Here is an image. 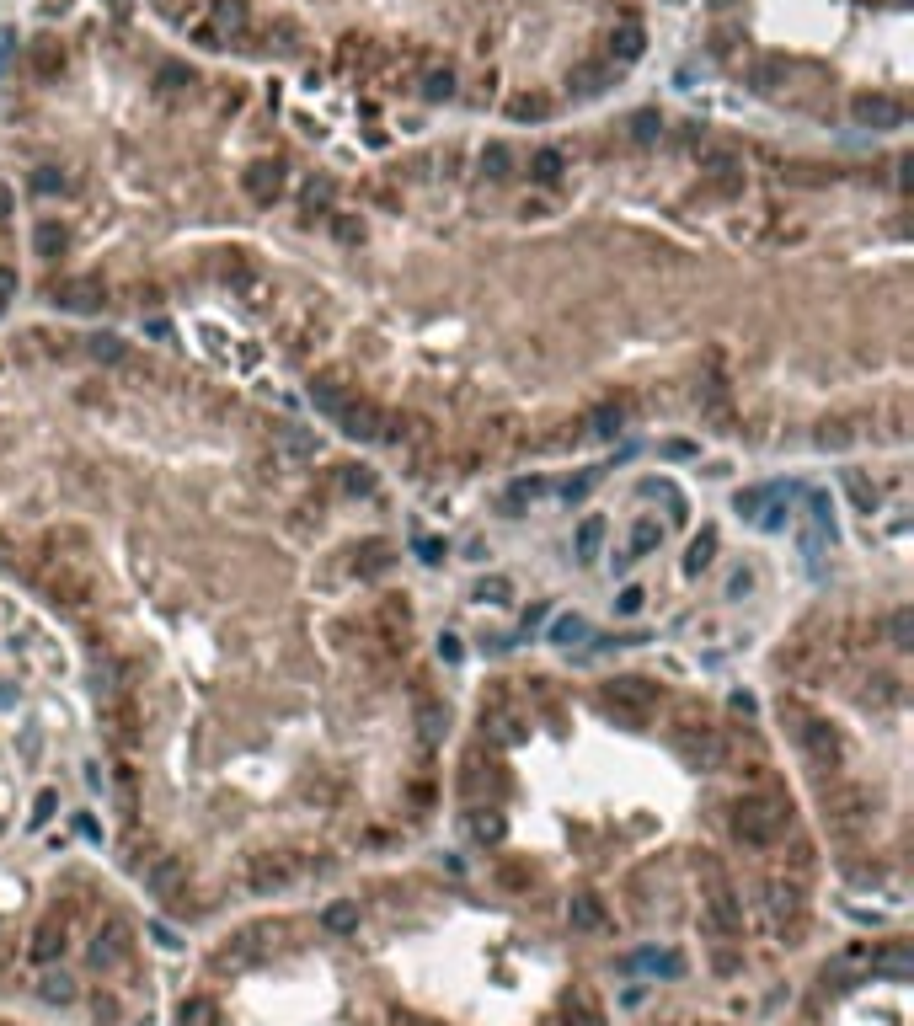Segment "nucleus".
<instances>
[{
	"mask_svg": "<svg viewBox=\"0 0 914 1026\" xmlns=\"http://www.w3.org/2000/svg\"><path fill=\"white\" fill-rule=\"evenodd\" d=\"M59 952H65V936H59L54 925H43V930H38V946H33V957H38V962H54Z\"/></svg>",
	"mask_w": 914,
	"mask_h": 1026,
	"instance_id": "c03bdc74",
	"label": "nucleus"
},
{
	"mask_svg": "<svg viewBox=\"0 0 914 1026\" xmlns=\"http://www.w3.org/2000/svg\"><path fill=\"white\" fill-rule=\"evenodd\" d=\"M385 567H391V546H380V540H375V546L364 551V562H359V572H364V578H380Z\"/></svg>",
	"mask_w": 914,
	"mask_h": 1026,
	"instance_id": "de8ad7c7",
	"label": "nucleus"
},
{
	"mask_svg": "<svg viewBox=\"0 0 914 1026\" xmlns=\"http://www.w3.org/2000/svg\"><path fill=\"white\" fill-rule=\"evenodd\" d=\"M610 81H615V65H583L578 75H572V91H578V97H599Z\"/></svg>",
	"mask_w": 914,
	"mask_h": 1026,
	"instance_id": "7c9ffc66",
	"label": "nucleus"
},
{
	"mask_svg": "<svg viewBox=\"0 0 914 1026\" xmlns=\"http://www.w3.org/2000/svg\"><path fill=\"white\" fill-rule=\"evenodd\" d=\"M471 834L482 839V845H498V839H503V818L492 813V807H476V813H471Z\"/></svg>",
	"mask_w": 914,
	"mask_h": 1026,
	"instance_id": "e433bc0d",
	"label": "nucleus"
},
{
	"mask_svg": "<svg viewBox=\"0 0 914 1026\" xmlns=\"http://www.w3.org/2000/svg\"><path fill=\"white\" fill-rule=\"evenodd\" d=\"M417 556H423L428 567H439V562H444V546H439V540H428V535H423V540H417Z\"/></svg>",
	"mask_w": 914,
	"mask_h": 1026,
	"instance_id": "5fc2aeb1",
	"label": "nucleus"
},
{
	"mask_svg": "<svg viewBox=\"0 0 914 1026\" xmlns=\"http://www.w3.org/2000/svg\"><path fill=\"white\" fill-rule=\"evenodd\" d=\"M54 305H65V310H97L102 305V284L97 278H65V284L54 289Z\"/></svg>",
	"mask_w": 914,
	"mask_h": 1026,
	"instance_id": "ddd939ff",
	"label": "nucleus"
},
{
	"mask_svg": "<svg viewBox=\"0 0 914 1026\" xmlns=\"http://www.w3.org/2000/svg\"><path fill=\"white\" fill-rule=\"evenodd\" d=\"M54 807H59V797H54V791H43V797L33 802V823H49V818H54Z\"/></svg>",
	"mask_w": 914,
	"mask_h": 1026,
	"instance_id": "864d4df0",
	"label": "nucleus"
},
{
	"mask_svg": "<svg viewBox=\"0 0 914 1026\" xmlns=\"http://www.w3.org/2000/svg\"><path fill=\"white\" fill-rule=\"evenodd\" d=\"M91 968L97 973H118L123 962H129V930H123L118 920H107L102 930H97V941H91Z\"/></svg>",
	"mask_w": 914,
	"mask_h": 1026,
	"instance_id": "6e6552de",
	"label": "nucleus"
},
{
	"mask_svg": "<svg viewBox=\"0 0 914 1026\" xmlns=\"http://www.w3.org/2000/svg\"><path fill=\"white\" fill-rule=\"evenodd\" d=\"M508 113H514V118H546V102H540V97H514V102H508Z\"/></svg>",
	"mask_w": 914,
	"mask_h": 1026,
	"instance_id": "3c124183",
	"label": "nucleus"
},
{
	"mask_svg": "<svg viewBox=\"0 0 914 1026\" xmlns=\"http://www.w3.org/2000/svg\"><path fill=\"white\" fill-rule=\"evenodd\" d=\"M642 604H647V588H642V583H626L621 594H615V615H642Z\"/></svg>",
	"mask_w": 914,
	"mask_h": 1026,
	"instance_id": "37998d69",
	"label": "nucleus"
},
{
	"mask_svg": "<svg viewBox=\"0 0 914 1026\" xmlns=\"http://www.w3.org/2000/svg\"><path fill=\"white\" fill-rule=\"evenodd\" d=\"M417 727H423V743H439V733H444V706L428 701V695H417Z\"/></svg>",
	"mask_w": 914,
	"mask_h": 1026,
	"instance_id": "f704fd0d",
	"label": "nucleus"
},
{
	"mask_svg": "<svg viewBox=\"0 0 914 1026\" xmlns=\"http://www.w3.org/2000/svg\"><path fill=\"white\" fill-rule=\"evenodd\" d=\"M482 171L492 182H508V177H514V150H508L503 139H492V145L482 150Z\"/></svg>",
	"mask_w": 914,
	"mask_h": 1026,
	"instance_id": "c85d7f7f",
	"label": "nucleus"
},
{
	"mask_svg": "<svg viewBox=\"0 0 914 1026\" xmlns=\"http://www.w3.org/2000/svg\"><path fill=\"white\" fill-rule=\"evenodd\" d=\"M294 877H300V861H294V855H252V866H246V888L262 893V898L294 888Z\"/></svg>",
	"mask_w": 914,
	"mask_h": 1026,
	"instance_id": "423d86ee",
	"label": "nucleus"
},
{
	"mask_svg": "<svg viewBox=\"0 0 914 1026\" xmlns=\"http://www.w3.org/2000/svg\"><path fill=\"white\" fill-rule=\"evenodd\" d=\"M11 294H17V268H0V305H6Z\"/></svg>",
	"mask_w": 914,
	"mask_h": 1026,
	"instance_id": "13d9d810",
	"label": "nucleus"
},
{
	"mask_svg": "<svg viewBox=\"0 0 914 1026\" xmlns=\"http://www.w3.org/2000/svg\"><path fill=\"white\" fill-rule=\"evenodd\" d=\"M540 492H546V481H540V476H530V481H514V487H508V508H519L524 497H540Z\"/></svg>",
	"mask_w": 914,
	"mask_h": 1026,
	"instance_id": "8fccbe9b",
	"label": "nucleus"
},
{
	"mask_svg": "<svg viewBox=\"0 0 914 1026\" xmlns=\"http://www.w3.org/2000/svg\"><path fill=\"white\" fill-rule=\"evenodd\" d=\"M439 658H444V663H460V642H455V636H439Z\"/></svg>",
	"mask_w": 914,
	"mask_h": 1026,
	"instance_id": "052dcab7",
	"label": "nucleus"
},
{
	"mask_svg": "<svg viewBox=\"0 0 914 1026\" xmlns=\"http://www.w3.org/2000/svg\"><path fill=\"white\" fill-rule=\"evenodd\" d=\"M845 497H850V503H856L861 513H877V503H882V492H877L861 471H845Z\"/></svg>",
	"mask_w": 914,
	"mask_h": 1026,
	"instance_id": "473e14b6",
	"label": "nucleus"
},
{
	"mask_svg": "<svg viewBox=\"0 0 914 1026\" xmlns=\"http://www.w3.org/2000/svg\"><path fill=\"white\" fill-rule=\"evenodd\" d=\"M658 546H663V524H658V519H647V513H642V519L631 524V540H626V551L615 556V567H637L642 556H653Z\"/></svg>",
	"mask_w": 914,
	"mask_h": 1026,
	"instance_id": "9d476101",
	"label": "nucleus"
},
{
	"mask_svg": "<svg viewBox=\"0 0 914 1026\" xmlns=\"http://www.w3.org/2000/svg\"><path fill=\"white\" fill-rule=\"evenodd\" d=\"M332 423H337V428H343V433H348V439H364V444H369V439H380V428H385V417H380V407H375V401H359V396H353V401H348V407H343V412H337V417H332Z\"/></svg>",
	"mask_w": 914,
	"mask_h": 1026,
	"instance_id": "1a4fd4ad",
	"label": "nucleus"
},
{
	"mask_svg": "<svg viewBox=\"0 0 914 1026\" xmlns=\"http://www.w3.org/2000/svg\"><path fill=\"white\" fill-rule=\"evenodd\" d=\"M321 930L327 936H359V898H332L321 909Z\"/></svg>",
	"mask_w": 914,
	"mask_h": 1026,
	"instance_id": "dca6fc26",
	"label": "nucleus"
},
{
	"mask_svg": "<svg viewBox=\"0 0 914 1026\" xmlns=\"http://www.w3.org/2000/svg\"><path fill=\"white\" fill-rule=\"evenodd\" d=\"M150 936H156V946H166V952H177V946H182L172 925H150Z\"/></svg>",
	"mask_w": 914,
	"mask_h": 1026,
	"instance_id": "4d7b16f0",
	"label": "nucleus"
},
{
	"mask_svg": "<svg viewBox=\"0 0 914 1026\" xmlns=\"http://www.w3.org/2000/svg\"><path fill=\"white\" fill-rule=\"evenodd\" d=\"M86 353H91L97 364H123V359H129V342L113 337V332H97V337L86 342Z\"/></svg>",
	"mask_w": 914,
	"mask_h": 1026,
	"instance_id": "2f4dec72",
	"label": "nucleus"
},
{
	"mask_svg": "<svg viewBox=\"0 0 914 1026\" xmlns=\"http://www.w3.org/2000/svg\"><path fill=\"white\" fill-rule=\"evenodd\" d=\"M278 449H284L289 460H316V449H321V439L311 428H294V423H278Z\"/></svg>",
	"mask_w": 914,
	"mask_h": 1026,
	"instance_id": "6ab92c4d",
	"label": "nucleus"
},
{
	"mask_svg": "<svg viewBox=\"0 0 914 1026\" xmlns=\"http://www.w3.org/2000/svg\"><path fill=\"white\" fill-rule=\"evenodd\" d=\"M642 49H647V43H642V27H637V22H626L621 33L610 38V59H604V65L621 70V65H631V59H642Z\"/></svg>",
	"mask_w": 914,
	"mask_h": 1026,
	"instance_id": "aec40b11",
	"label": "nucleus"
},
{
	"mask_svg": "<svg viewBox=\"0 0 914 1026\" xmlns=\"http://www.w3.org/2000/svg\"><path fill=\"white\" fill-rule=\"evenodd\" d=\"M567 925L583 930V936H594V930H604V904H599L594 893H578V898L567 904Z\"/></svg>",
	"mask_w": 914,
	"mask_h": 1026,
	"instance_id": "f3484780",
	"label": "nucleus"
},
{
	"mask_svg": "<svg viewBox=\"0 0 914 1026\" xmlns=\"http://www.w3.org/2000/svg\"><path fill=\"white\" fill-rule=\"evenodd\" d=\"M749 588H754V578H749V572H738V578H733V583H727V599H738V594H749Z\"/></svg>",
	"mask_w": 914,
	"mask_h": 1026,
	"instance_id": "680f3d73",
	"label": "nucleus"
},
{
	"mask_svg": "<svg viewBox=\"0 0 914 1026\" xmlns=\"http://www.w3.org/2000/svg\"><path fill=\"white\" fill-rule=\"evenodd\" d=\"M770 909H776V925H786V920H797V888H786V882H770Z\"/></svg>",
	"mask_w": 914,
	"mask_h": 1026,
	"instance_id": "58836bf2",
	"label": "nucleus"
},
{
	"mask_svg": "<svg viewBox=\"0 0 914 1026\" xmlns=\"http://www.w3.org/2000/svg\"><path fill=\"white\" fill-rule=\"evenodd\" d=\"M663 455H669V460H690V455H695V444H685V439H674V444H663Z\"/></svg>",
	"mask_w": 914,
	"mask_h": 1026,
	"instance_id": "bf43d9fd",
	"label": "nucleus"
},
{
	"mask_svg": "<svg viewBox=\"0 0 914 1026\" xmlns=\"http://www.w3.org/2000/svg\"><path fill=\"white\" fill-rule=\"evenodd\" d=\"M786 519H792V513H786V503H781V497H770L765 513H759L754 524H759V530H786Z\"/></svg>",
	"mask_w": 914,
	"mask_h": 1026,
	"instance_id": "09e8293b",
	"label": "nucleus"
},
{
	"mask_svg": "<svg viewBox=\"0 0 914 1026\" xmlns=\"http://www.w3.org/2000/svg\"><path fill=\"white\" fill-rule=\"evenodd\" d=\"M423 97H428V102H449V97H455V70H449V65H444V70H428V75H423Z\"/></svg>",
	"mask_w": 914,
	"mask_h": 1026,
	"instance_id": "4c0bfd02",
	"label": "nucleus"
},
{
	"mask_svg": "<svg viewBox=\"0 0 914 1026\" xmlns=\"http://www.w3.org/2000/svg\"><path fill=\"white\" fill-rule=\"evenodd\" d=\"M786 823H792V807H786L781 797H743L733 807V834L754 850L776 845V839L786 834Z\"/></svg>",
	"mask_w": 914,
	"mask_h": 1026,
	"instance_id": "f03ea898",
	"label": "nucleus"
},
{
	"mask_svg": "<svg viewBox=\"0 0 914 1026\" xmlns=\"http://www.w3.org/2000/svg\"><path fill=\"white\" fill-rule=\"evenodd\" d=\"M701 171H706L711 182H722V188H738V182H743V161H738L733 150H722V145H706V150H701Z\"/></svg>",
	"mask_w": 914,
	"mask_h": 1026,
	"instance_id": "4468645a",
	"label": "nucleus"
},
{
	"mask_svg": "<svg viewBox=\"0 0 914 1026\" xmlns=\"http://www.w3.org/2000/svg\"><path fill=\"white\" fill-rule=\"evenodd\" d=\"M872 973H882V978H909V973H914V952L898 941V946H888V952L872 957Z\"/></svg>",
	"mask_w": 914,
	"mask_h": 1026,
	"instance_id": "4be33fe9",
	"label": "nucleus"
},
{
	"mask_svg": "<svg viewBox=\"0 0 914 1026\" xmlns=\"http://www.w3.org/2000/svg\"><path fill=\"white\" fill-rule=\"evenodd\" d=\"M653 706H658V684L642 679V674H621V679L604 684V711L621 717V722H647Z\"/></svg>",
	"mask_w": 914,
	"mask_h": 1026,
	"instance_id": "20e7f679",
	"label": "nucleus"
},
{
	"mask_svg": "<svg viewBox=\"0 0 914 1026\" xmlns=\"http://www.w3.org/2000/svg\"><path fill=\"white\" fill-rule=\"evenodd\" d=\"M177 1026H220V1005H214L209 994H188V1000L177 1005Z\"/></svg>",
	"mask_w": 914,
	"mask_h": 1026,
	"instance_id": "412c9836",
	"label": "nucleus"
},
{
	"mask_svg": "<svg viewBox=\"0 0 914 1026\" xmlns=\"http://www.w3.org/2000/svg\"><path fill=\"white\" fill-rule=\"evenodd\" d=\"M583 636H588V620H583V615H556V620H551V642H556V647H572V642H583Z\"/></svg>",
	"mask_w": 914,
	"mask_h": 1026,
	"instance_id": "c9c22d12",
	"label": "nucleus"
},
{
	"mask_svg": "<svg viewBox=\"0 0 914 1026\" xmlns=\"http://www.w3.org/2000/svg\"><path fill=\"white\" fill-rule=\"evenodd\" d=\"M599 540H604V519H599V513H588V519L578 524V535H572V556H578V562H594Z\"/></svg>",
	"mask_w": 914,
	"mask_h": 1026,
	"instance_id": "5701e85b",
	"label": "nucleus"
},
{
	"mask_svg": "<svg viewBox=\"0 0 914 1026\" xmlns=\"http://www.w3.org/2000/svg\"><path fill=\"white\" fill-rule=\"evenodd\" d=\"M343 487H348V492H369V487H375V476H364V471H359V465H348V476H343Z\"/></svg>",
	"mask_w": 914,
	"mask_h": 1026,
	"instance_id": "6e6d98bb",
	"label": "nucleus"
},
{
	"mask_svg": "<svg viewBox=\"0 0 914 1026\" xmlns=\"http://www.w3.org/2000/svg\"><path fill=\"white\" fill-rule=\"evenodd\" d=\"M54 188H65V177H54V171H38V193H54Z\"/></svg>",
	"mask_w": 914,
	"mask_h": 1026,
	"instance_id": "e2e57ef3",
	"label": "nucleus"
},
{
	"mask_svg": "<svg viewBox=\"0 0 914 1026\" xmlns=\"http://www.w3.org/2000/svg\"><path fill=\"white\" fill-rule=\"evenodd\" d=\"M770 497H776V487H749V492H738V497H733V508L743 513V519H759Z\"/></svg>",
	"mask_w": 914,
	"mask_h": 1026,
	"instance_id": "79ce46f5",
	"label": "nucleus"
},
{
	"mask_svg": "<svg viewBox=\"0 0 914 1026\" xmlns=\"http://www.w3.org/2000/svg\"><path fill=\"white\" fill-rule=\"evenodd\" d=\"M695 401H701V417H706V423L727 428V417H733V401H727V385H722V380H706L701 391H695Z\"/></svg>",
	"mask_w": 914,
	"mask_h": 1026,
	"instance_id": "a211bd4d",
	"label": "nucleus"
},
{
	"mask_svg": "<svg viewBox=\"0 0 914 1026\" xmlns=\"http://www.w3.org/2000/svg\"><path fill=\"white\" fill-rule=\"evenodd\" d=\"M145 888L156 898H177L182 888H188V872H182L177 855H156V861L145 866Z\"/></svg>",
	"mask_w": 914,
	"mask_h": 1026,
	"instance_id": "9b49d317",
	"label": "nucleus"
},
{
	"mask_svg": "<svg viewBox=\"0 0 914 1026\" xmlns=\"http://www.w3.org/2000/svg\"><path fill=\"white\" fill-rule=\"evenodd\" d=\"M674 749L685 754L690 770H722V765H727V749H722L717 727H706V722H685V727H679V733H674Z\"/></svg>",
	"mask_w": 914,
	"mask_h": 1026,
	"instance_id": "39448f33",
	"label": "nucleus"
},
{
	"mask_svg": "<svg viewBox=\"0 0 914 1026\" xmlns=\"http://www.w3.org/2000/svg\"><path fill=\"white\" fill-rule=\"evenodd\" d=\"M658 134H663V118L653 113V107H642V113H631V139H637V145H653Z\"/></svg>",
	"mask_w": 914,
	"mask_h": 1026,
	"instance_id": "a19ab883",
	"label": "nucleus"
},
{
	"mask_svg": "<svg viewBox=\"0 0 914 1026\" xmlns=\"http://www.w3.org/2000/svg\"><path fill=\"white\" fill-rule=\"evenodd\" d=\"M471 599L476 604H508V599H514V583H508V578H482L471 588Z\"/></svg>",
	"mask_w": 914,
	"mask_h": 1026,
	"instance_id": "ea45409f",
	"label": "nucleus"
},
{
	"mask_svg": "<svg viewBox=\"0 0 914 1026\" xmlns=\"http://www.w3.org/2000/svg\"><path fill=\"white\" fill-rule=\"evenodd\" d=\"M850 118H856L861 129H898V123H904V102L888 97V91H861V97L850 102Z\"/></svg>",
	"mask_w": 914,
	"mask_h": 1026,
	"instance_id": "0eeeda50",
	"label": "nucleus"
},
{
	"mask_svg": "<svg viewBox=\"0 0 914 1026\" xmlns=\"http://www.w3.org/2000/svg\"><path fill=\"white\" fill-rule=\"evenodd\" d=\"M621 423H626V407H621V401H604V407L588 412V433H594V439H615V433H621Z\"/></svg>",
	"mask_w": 914,
	"mask_h": 1026,
	"instance_id": "b1692460",
	"label": "nucleus"
},
{
	"mask_svg": "<svg viewBox=\"0 0 914 1026\" xmlns=\"http://www.w3.org/2000/svg\"><path fill=\"white\" fill-rule=\"evenodd\" d=\"M888 642H893L898 652L914 647V610H909V604H898V610L888 615Z\"/></svg>",
	"mask_w": 914,
	"mask_h": 1026,
	"instance_id": "72a5a7b5",
	"label": "nucleus"
},
{
	"mask_svg": "<svg viewBox=\"0 0 914 1026\" xmlns=\"http://www.w3.org/2000/svg\"><path fill=\"white\" fill-rule=\"evenodd\" d=\"M781 81H786V65H781V59H765V65L754 70V86H759V91H781Z\"/></svg>",
	"mask_w": 914,
	"mask_h": 1026,
	"instance_id": "49530a36",
	"label": "nucleus"
},
{
	"mask_svg": "<svg viewBox=\"0 0 914 1026\" xmlns=\"http://www.w3.org/2000/svg\"><path fill=\"white\" fill-rule=\"evenodd\" d=\"M65 246H70V236H65V225H59V220H43V225L33 230V252H38V257H49V262H54L59 252H65Z\"/></svg>",
	"mask_w": 914,
	"mask_h": 1026,
	"instance_id": "bb28decb",
	"label": "nucleus"
},
{
	"mask_svg": "<svg viewBox=\"0 0 914 1026\" xmlns=\"http://www.w3.org/2000/svg\"><path fill=\"white\" fill-rule=\"evenodd\" d=\"M311 401H316V412H321V417H337L353 396H348L337 380H311Z\"/></svg>",
	"mask_w": 914,
	"mask_h": 1026,
	"instance_id": "393cba45",
	"label": "nucleus"
},
{
	"mask_svg": "<svg viewBox=\"0 0 914 1026\" xmlns=\"http://www.w3.org/2000/svg\"><path fill=\"white\" fill-rule=\"evenodd\" d=\"M567 1026H610V1016H604V1005H599V994L578 984L567 994Z\"/></svg>",
	"mask_w": 914,
	"mask_h": 1026,
	"instance_id": "2eb2a0df",
	"label": "nucleus"
},
{
	"mask_svg": "<svg viewBox=\"0 0 914 1026\" xmlns=\"http://www.w3.org/2000/svg\"><path fill=\"white\" fill-rule=\"evenodd\" d=\"M241 182H246V193H252L257 204H273V198L284 193V166H278V161H252Z\"/></svg>",
	"mask_w": 914,
	"mask_h": 1026,
	"instance_id": "f8f14e48",
	"label": "nucleus"
},
{
	"mask_svg": "<svg viewBox=\"0 0 914 1026\" xmlns=\"http://www.w3.org/2000/svg\"><path fill=\"white\" fill-rule=\"evenodd\" d=\"M214 22L236 33V27H246V6H241V0H214Z\"/></svg>",
	"mask_w": 914,
	"mask_h": 1026,
	"instance_id": "a18cd8bd",
	"label": "nucleus"
},
{
	"mask_svg": "<svg viewBox=\"0 0 914 1026\" xmlns=\"http://www.w3.org/2000/svg\"><path fill=\"white\" fill-rule=\"evenodd\" d=\"M0 1026H6V1021H0Z\"/></svg>",
	"mask_w": 914,
	"mask_h": 1026,
	"instance_id": "774afa93",
	"label": "nucleus"
},
{
	"mask_svg": "<svg viewBox=\"0 0 914 1026\" xmlns=\"http://www.w3.org/2000/svg\"><path fill=\"white\" fill-rule=\"evenodd\" d=\"M701 909H706V925L717 930L722 941L743 936V898H738L733 877H727L717 861H701Z\"/></svg>",
	"mask_w": 914,
	"mask_h": 1026,
	"instance_id": "f257e3e1",
	"label": "nucleus"
},
{
	"mask_svg": "<svg viewBox=\"0 0 914 1026\" xmlns=\"http://www.w3.org/2000/svg\"><path fill=\"white\" fill-rule=\"evenodd\" d=\"M792 738H797V749H802V759L808 765H818V770H834L845 759V743H840V733H834V722H824V717H813V711H792Z\"/></svg>",
	"mask_w": 914,
	"mask_h": 1026,
	"instance_id": "7ed1b4c3",
	"label": "nucleus"
},
{
	"mask_svg": "<svg viewBox=\"0 0 914 1026\" xmlns=\"http://www.w3.org/2000/svg\"><path fill=\"white\" fill-rule=\"evenodd\" d=\"M562 171H567L562 150H535V161H530V177L540 182V188H556V182H562Z\"/></svg>",
	"mask_w": 914,
	"mask_h": 1026,
	"instance_id": "cd10ccee",
	"label": "nucleus"
},
{
	"mask_svg": "<svg viewBox=\"0 0 914 1026\" xmlns=\"http://www.w3.org/2000/svg\"><path fill=\"white\" fill-rule=\"evenodd\" d=\"M38 1000L43 1005H70L75 1000V978L70 973H43L38 978Z\"/></svg>",
	"mask_w": 914,
	"mask_h": 1026,
	"instance_id": "c756f323",
	"label": "nucleus"
},
{
	"mask_svg": "<svg viewBox=\"0 0 914 1026\" xmlns=\"http://www.w3.org/2000/svg\"><path fill=\"white\" fill-rule=\"evenodd\" d=\"M711 562H717V530H701V535H695V540H690V556H685V572H690V578H701V572H706Z\"/></svg>",
	"mask_w": 914,
	"mask_h": 1026,
	"instance_id": "a878e982",
	"label": "nucleus"
},
{
	"mask_svg": "<svg viewBox=\"0 0 914 1026\" xmlns=\"http://www.w3.org/2000/svg\"><path fill=\"white\" fill-rule=\"evenodd\" d=\"M594 481H599V471H588V476H578V481H567V503L588 497V492H594Z\"/></svg>",
	"mask_w": 914,
	"mask_h": 1026,
	"instance_id": "603ef678",
	"label": "nucleus"
},
{
	"mask_svg": "<svg viewBox=\"0 0 914 1026\" xmlns=\"http://www.w3.org/2000/svg\"><path fill=\"white\" fill-rule=\"evenodd\" d=\"M401 1026H433V1021H412V1016H407V1021H401Z\"/></svg>",
	"mask_w": 914,
	"mask_h": 1026,
	"instance_id": "69168bd1",
	"label": "nucleus"
},
{
	"mask_svg": "<svg viewBox=\"0 0 914 1026\" xmlns=\"http://www.w3.org/2000/svg\"><path fill=\"white\" fill-rule=\"evenodd\" d=\"M11 204H17V198H11V188H6V182H0V220H6V214H11Z\"/></svg>",
	"mask_w": 914,
	"mask_h": 1026,
	"instance_id": "0e129e2a",
	"label": "nucleus"
},
{
	"mask_svg": "<svg viewBox=\"0 0 914 1026\" xmlns=\"http://www.w3.org/2000/svg\"><path fill=\"white\" fill-rule=\"evenodd\" d=\"M711 6H733V0H711Z\"/></svg>",
	"mask_w": 914,
	"mask_h": 1026,
	"instance_id": "338daca9",
	"label": "nucleus"
}]
</instances>
